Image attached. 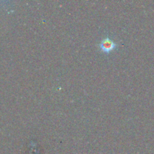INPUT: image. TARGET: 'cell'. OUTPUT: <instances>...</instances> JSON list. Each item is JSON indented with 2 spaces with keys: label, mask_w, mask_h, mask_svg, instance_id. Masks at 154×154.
<instances>
[{
  "label": "cell",
  "mask_w": 154,
  "mask_h": 154,
  "mask_svg": "<svg viewBox=\"0 0 154 154\" xmlns=\"http://www.w3.org/2000/svg\"><path fill=\"white\" fill-rule=\"evenodd\" d=\"M118 47V45L111 40L109 37H106L99 44V48L105 54H109L114 51Z\"/></svg>",
  "instance_id": "obj_1"
}]
</instances>
